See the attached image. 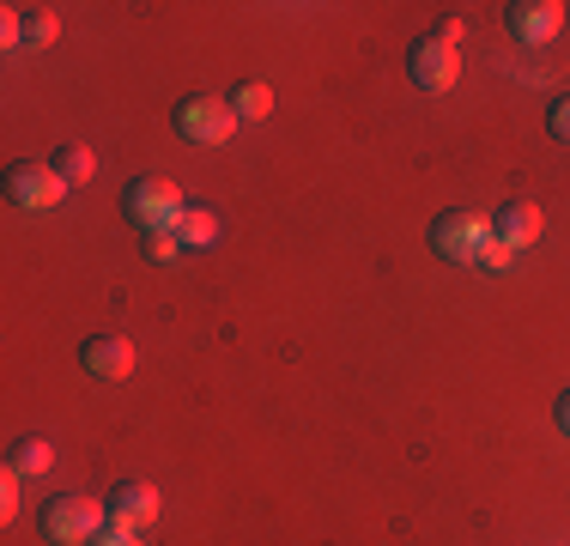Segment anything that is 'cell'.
Wrapping results in <instances>:
<instances>
[{
	"label": "cell",
	"instance_id": "cell-11",
	"mask_svg": "<svg viewBox=\"0 0 570 546\" xmlns=\"http://www.w3.org/2000/svg\"><path fill=\"white\" fill-rule=\"evenodd\" d=\"M49 164L61 170L67 188H73V183H91V176H98V153H91V146H79V140L56 146V153H49Z\"/></svg>",
	"mask_w": 570,
	"mask_h": 546
},
{
	"label": "cell",
	"instance_id": "cell-3",
	"mask_svg": "<svg viewBox=\"0 0 570 546\" xmlns=\"http://www.w3.org/2000/svg\"><path fill=\"white\" fill-rule=\"evenodd\" d=\"M485 243H492V218L473 213V207H450V213L431 218V250L443 262H480Z\"/></svg>",
	"mask_w": 570,
	"mask_h": 546
},
{
	"label": "cell",
	"instance_id": "cell-8",
	"mask_svg": "<svg viewBox=\"0 0 570 546\" xmlns=\"http://www.w3.org/2000/svg\"><path fill=\"white\" fill-rule=\"evenodd\" d=\"M104 504H110V523H116V528H134V535H146V528L158 523V510H165L153 480H121Z\"/></svg>",
	"mask_w": 570,
	"mask_h": 546
},
{
	"label": "cell",
	"instance_id": "cell-15",
	"mask_svg": "<svg viewBox=\"0 0 570 546\" xmlns=\"http://www.w3.org/2000/svg\"><path fill=\"white\" fill-rule=\"evenodd\" d=\"M61 37V19H56V7H37V12H24V49H49Z\"/></svg>",
	"mask_w": 570,
	"mask_h": 546
},
{
	"label": "cell",
	"instance_id": "cell-21",
	"mask_svg": "<svg viewBox=\"0 0 570 546\" xmlns=\"http://www.w3.org/2000/svg\"><path fill=\"white\" fill-rule=\"evenodd\" d=\"M91 546H140V535H134V528H116V523H110V528H104V535L91 540Z\"/></svg>",
	"mask_w": 570,
	"mask_h": 546
},
{
	"label": "cell",
	"instance_id": "cell-12",
	"mask_svg": "<svg viewBox=\"0 0 570 546\" xmlns=\"http://www.w3.org/2000/svg\"><path fill=\"white\" fill-rule=\"evenodd\" d=\"M176 243H183V250H207V243H219V218L188 201V213L176 218Z\"/></svg>",
	"mask_w": 570,
	"mask_h": 546
},
{
	"label": "cell",
	"instance_id": "cell-22",
	"mask_svg": "<svg viewBox=\"0 0 570 546\" xmlns=\"http://www.w3.org/2000/svg\"><path fill=\"white\" fill-rule=\"evenodd\" d=\"M559 426H564V431H570V389H564V394H559Z\"/></svg>",
	"mask_w": 570,
	"mask_h": 546
},
{
	"label": "cell",
	"instance_id": "cell-9",
	"mask_svg": "<svg viewBox=\"0 0 570 546\" xmlns=\"http://www.w3.org/2000/svg\"><path fill=\"white\" fill-rule=\"evenodd\" d=\"M79 364H86L91 377H104V382H121V377H134L140 352H134V340H121V334H91L86 347H79Z\"/></svg>",
	"mask_w": 570,
	"mask_h": 546
},
{
	"label": "cell",
	"instance_id": "cell-2",
	"mask_svg": "<svg viewBox=\"0 0 570 546\" xmlns=\"http://www.w3.org/2000/svg\"><path fill=\"white\" fill-rule=\"evenodd\" d=\"M121 213L153 237V231H176V218L188 213V201L170 176H134V183L121 188Z\"/></svg>",
	"mask_w": 570,
	"mask_h": 546
},
{
	"label": "cell",
	"instance_id": "cell-18",
	"mask_svg": "<svg viewBox=\"0 0 570 546\" xmlns=\"http://www.w3.org/2000/svg\"><path fill=\"white\" fill-rule=\"evenodd\" d=\"M19 480H24L19 468H7V474H0V516H7V523L19 516Z\"/></svg>",
	"mask_w": 570,
	"mask_h": 546
},
{
	"label": "cell",
	"instance_id": "cell-7",
	"mask_svg": "<svg viewBox=\"0 0 570 546\" xmlns=\"http://www.w3.org/2000/svg\"><path fill=\"white\" fill-rule=\"evenodd\" d=\"M564 0H510L504 7V25H510V37L515 43H528V49H540V43H552V37L564 31Z\"/></svg>",
	"mask_w": 570,
	"mask_h": 546
},
{
	"label": "cell",
	"instance_id": "cell-16",
	"mask_svg": "<svg viewBox=\"0 0 570 546\" xmlns=\"http://www.w3.org/2000/svg\"><path fill=\"white\" fill-rule=\"evenodd\" d=\"M176 255H183V243H176V231H153V237H146V262H153V267H170Z\"/></svg>",
	"mask_w": 570,
	"mask_h": 546
},
{
	"label": "cell",
	"instance_id": "cell-6",
	"mask_svg": "<svg viewBox=\"0 0 570 546\" xmlns=\"http://www.w3.org/2000/svg\"><path fill=\"white\" fill-rule=\"evenodd\" d=\"M406 74H413L419 91H450L461 79V55H455V43H443V37H419V43L406 49Z\"/></svg>",
	"mask_w": 570,
	"mask_h": 546
},
{
	"label": "cell",
	"instance_id": "cell-13",
	"mask_svg": "<svg viewBox=\"0 0 570 546\" xmlns=\"http://www.w3.org/2000/svg\"><path fill=\"white\" fill-rule=\"evenodd\" d=\"M7 468L49 474V468H56V443H49V437H19V443H12V456H7Z\"/></svg>",
	"mask_w": 570,
	"mask_h": 546
},
{
	"label": "cell",
	"instance_id": "cell-20",
	"mask_svg": "<svg viewBox=\"0 0 570 546\" xmlns=\"http://www.w3.org/2000/svg\"><path fill=\"white\" fill-rule=\"evenodd\" d=\"M510 262H515V250H510V243H498V237H492V243H485V255H480V267H492V273H504Z\"/></svg>",
	"mask_w": 570,
	"mask_h": 546
},
{
	"label": "cell",
	"instance_id": "cell-14",
	"mask_svg": "<svg viewBox=\"0 0 570 546\" xmlns=\"http://www.w3.org/2000/svg\"><path fill=\"white\" fill-rule=\"evenodd\" d=\"M230 109H237L243 121H262L267 109H274V91H267L262 79H249V86H237V91H230Z\"/></svg>",
	"mask_w": 570,
	"mask_h": 546
},
{
	"label": "cell",
	"instance_id": "cell-4",
	"mask_svg": "<svg viewBox=\"0 0 570 546\" xmlns=\"http://www.w3.org/2000/svg\"><path fill=\"white\" fill-rule=\"evenodd\" d=\"M237 109H230V98H219V91H195V98L176 104V134L195 146H225L230 134H237Z\"/></svg>",
	"mask_w": 570,
	"mask_h": 546
},
{
	"label": "cell",
	"instance_id": "cell-1",
	"mask_svg": "<svg viewBox=\"0 0 570 546\" xmlns=\"http://www.w3.org/2000/svg\"><path fill=\"white\" fill-rule=\"evenodd\" d=\"M43 535L56 540V546H91L110 528V504L104 498H86V491H56V498L43 504Z\"/></svg>",
	"mask_w": 570,
	"mask_h": 546
},
{
	"label": "cell",
	"instance_id": "cell-17",
	"mask_svg": "<svg viewBox=\"0 0 570 546\" xmlns=\"http://www.w3.org/2000/svg\"><path fill=\"white\" fill-rule=\"evenodd\" d=\"M0 49H24V7L0 12Z\"/></svg>",
	"mask_w": 570,
	"mask_h": 546
},
{
	"label": "cell",
	"instance_id": "cell-10",
	"mask_svg": "<svg viewBox=\"0 0 570 546\" xmlns=\"http://www.w3.org/2000/svg\"><path fill=\"white\" fill-rule=\"evenodd\" d=\"M540 231H547V218H540L534 201H504V207L492 213V237L510 243L515 255H522L528 243H540Z\"/></svg>",
	"mask_w": 570,
	"mask_h": 546
},
{
	"label": "cell",
	"instance_id": "cell-5",
	"mask_svg": "<svg viewBox=\"0 0 570 546\" xmlns=\"http://www.w3.org/2000/svg\"><path fill=\"white\" fill-rule=\"evenodd\" d=\"M7 195H12V207H24V213H49V207H61L67 183L49 158H19L7 170Z\"/></svg>",
	"mask_w": 570,
	"mask_h": 546
},
{
	"label": "cell",
	"instance_id": "cell-19",
	"mask_svg": "<svg viewBox=\"0 0 570 546\" xmlns=\"http://www.w3.org/2000/svg\"><path fill=\"white\" fill-rule=\"evenodd\" d=\"M547 128H552V140H564V146H570V91L547 109Z\"/></svg>",
	"mask_w": 570,
	"mask_h": 546
}]
</instances>
